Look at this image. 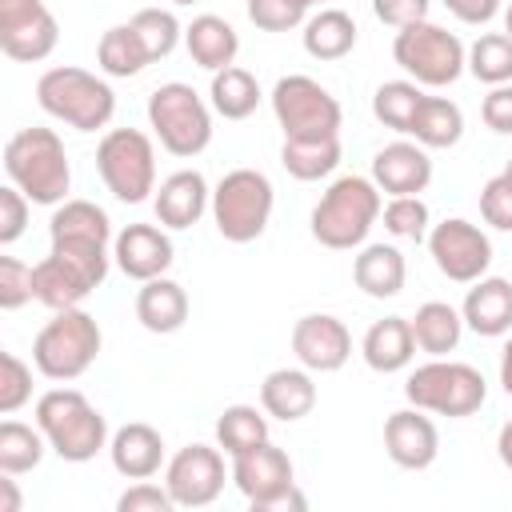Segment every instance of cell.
Instances as JSON below:
<instances>
[{
  "label": "cell",
  "mask_w": 512,
  "mask_h": 512,
  "mask_svg": "<svg viewBox=\"0 0 512 512\" xmlns=\"http://www.w3.org/2000/svg\"><path fill=\"white\" fill-rule=\"evenodd\" d=\"M4 172L32 204H64L72 188V168L64 140L52 128H20L4 144Z\"/></svg>",
  "instance_id": "obj_1"
},
{
  "label": "cell",
  "mask_w": 512,
  "mask_h": 512,
  "mask_svg": "<svg viewBox=\"0 0 512 512\" xmlns=\"http://www.w3.org/2000/svg\"><path fill=\"white\" fill-rule=\"evenodd\" d=\"M36 424L48 440V448L68 460V464H84L92 460L100 448H108V420L100 408L88 404L84 392L76 388H52L36 400Z\"/></svg>",
  "instance_id": "obj_2"
},
{
  "label": "cell",
  "mask_w": 512,
  "mask_h": 512,
  "mask_svg": "<svg viewBox=\"0 0 512 512\" xmlns=\"http://www.w3.org/2000/svg\"><path fill=\"white\" fill-rule=\"evenodd\" d=\"M380 208L384 204H380L376 180L340 176V180L328 184V192L312 208V236L332 252H348V248L368 240L372 224L380 220Z\"/></svg>",
  "instance_id": "obj_3"
},
{
  "label": "cell",
  "mask_w": 512,
  "mask_h": 512,
  "mask_svg": "<svg viewBox=\"0 0 512 512\" xmlns=\"http://www.w3.org/2000/svg\"><path fill=\"white\" fill-rule=\"evenodd\" d=\"M36 100L48 116L64 120L76 132H96L108 128L112 112H116V92L108 80H100L96 72H84L76 64H60L48 68L36 80Z\"/></svg>",
  "instance_id": "obj_4"
},
{
  "label": "cell",
  "mask_w": 512,
  "mask_h": 512,
  "mask_svg": "<svg viewBox=\"0 0 512 512\" xmlns=\"http://www.w3.org/2000/svg\"><path fill=\"white\" fill-rule=\"evenodd\" d=\"M100 324L84 308H60L32 340V364L48 380H76L100 356Z\"/></svg>",
  "instance_id": "obj_5"
},
{
  "label": "cell",
  "mask_w": 512,
  "mask_h": 512,
  "mask_svg": "<svg viewBox=\"0 0 512 512\" xmlns=\"http://www.w3.org/2000/svg\"><path fill=\"white\" fill-rule=\"evenodd\" d=\"M404 396H408L412 408H424V412L460 420V416L480 412V404L488 400V384H484L480 368L460 364V360L432 356L428 364H420L404 380Z\"/></svg>",
  "instance_id": "obj_6"
},
{
  "label": "cell",
  "mask_w": 512,
  "mask_h": 512,
  "mask_svg": "<svg viewBox=\"0 0 512 512\" xmlns=\"http://www.w3.org/2000/svg\"><path fill=\"white\" fill-rule=\"evenodd\" d=\"M392 60L424 88H444L456 84L460 72L468 68V48L460 44V36H452L448 28L432 24V20H416L396 28L392 40Z\"/></svg>",
  "instance_id": "obj_7"
},
{
  "label": "cell",
  "mask_w": 512,
  "mask_h": 512,
  "mask_svg": "<svg viewBox=\"0 0 512 512\" xmlns=\"http://www.w3.org/2000/svg\"><path fill=\"white\" fill-rule=\"evenodd\" d=\"M272 180L256 168H236L212 188V220L228 244H252L272 220Z\"/></svg>",
  "instance_id": "obj_8"
},
{
  "label": "cell",
  "mask_w": 512,
  "mask_h": 512,
  "mask_svg": "<svg viewBox=\"0 0 512 512\" xmlns=\"http://www.w3.org/2000/svg\"><path fill=\"white\" fill-rule=\"evenodd\" d=\"M148 124L160 140V148H168L172 156H200L212 144V112L208 104L196 96L192 84H160L148 96Z\"/></svg>",
  "instance_id": "obj_9"
},
{
  "label": "cell",
  "mask_w": 512,
  "mask_h": 512,
  "mask_svg": "<svg viewBox=\"0 0 512 512\" xmlns=\"http://www.w3.org/2000/svg\"><path fill=\"white\" fill-rule=\"evenodd\" d=\"M96 168L104 188L120 204H144L156 192V148L140 128H112L96 144Z\"/></svg>",
  "instance_id": "obj_10"
},
{
  "label": "cell",
  "mask_w": 512,
  "mask_h": 512,
  "mask_svg": "<svg viewBox=\"0 0 512 512\" xmlns=\"http://www.w3.org/2000/svg\"><path fill=\"white\" fill-rule=\"evenodd\" d=\"M272 112L284 128V140H332L340 136V104L312 76H280L272 88Z\"/></svg>",
  "instance_id": "obj_11"
},
{
  "label": "cell",
  "mask_w": 512,
  "mask_h": 512,
  "mask_svg": "<svg viewBox=\"0 0 512 512\" xmlns=\"http://www.w3.org/2000/svg\"><path fill=\"white\" fill-rule=\"evenodd\" d=\"M232 484L256 512H284V508H304V496L296 492L292 480V460L284 448L272 440L232 456Z\"/></svg>",
  "instance_id": "obj_12"
},
{
  "label": "cell",
  "mask_w": 512,
  "mask_h": 512,
  "mask_svg": "<svg viewBox=\"0 0 512 512\" xmlns=\"http://www.w3.org/2000/svg\"><path fill=\"white\" fill-rule=\"evenodd\" d=\"M60 24L44 0H0V52L20 64L52 56Z\"/></svg>",
  "instance_id": "obj_13"
},
{
  "label": "cell",
  "mask_w": 512,
  "mask_h": 512,
  "mask_svg": "<svg viewBox=\"0 0 512 512\" xmlns=\"http://www.w3.org/2000/svg\"><path fill=\"white\" fill-rule=\"evenodd\" d=\"M428 252L436 260V268L456 284L480 280L492 264V240L472 220H460V216H452L428 232Z\"/></svg>",
  "instance_id": "obj_14"
},
{
  "label": "cell",
  "mask_w": 512,
  "mask_h": 512,
  "mask_svg": "<svg viewBox=\"0 0 512 512\" xmlns=\"http://www.w3.org/2000/svg\"><path fill=\"white\" fill-rule=\"evenodd\" d=\"M164 488L172 492L176 508H204L224 492V456L208 444L180 448L164 468Z\"/></svg>",
  "instance_id": "obj_15"
},
{
  "label": "cell",
  "mask_w": 512,
  "mask_h": 512,
  "mask_svg": "<svg viewBox=\"0 0 512 512\" xmlns=\"http://www.w3.org/2000/svg\"><path fill=\"white\" fill-rule=\"evenodd\" d=\"M292 352L308 372H340L352 356V332L328 312H308L292 328Z\"/></svg>",
  "instance_id": "obj_16"
},
{
  "label": "cell",
  "mask_w": 512,
  "mask_h": 512,
  "mask_svg": "<svg viewBox=\"0 0 512 512\" xmlns=\"http://www.w3.org/2000/svg\"><path fill=\"white\" fill-rule=\"evenodd\" d=\"M372 180L388 196H420L432 180V160L424 144L392 140L372 156Z\"/></svg>",
  "instance_id": "obj_17"
},
{
  "label": "cell",
  "mask_w": 512,
  "mask_h": 512,
  "mask_svg": "<svg viewBox=\"0 0 512 512\" xmlns=\"http://www.w3.org/2000/svg\"><path fill=\"white\" fill-rule=\"evenodd\" d=\"M384 448L392 456V464L420 472L436 460L440 452V432L436 424L424 416V408H400L384 420Z\"/></svg>",
  "instance_id": "obj_18"
},
{
  "label": "cell",
  "mask_w": 512,
  "mask_h": 512,
  "mask_svg": "<svg viewBox=\"0 0 512 512\" xmlns=\"http://www.w3.org/2000/svg\"><path fill=\"white\" fill-rule=\"evenodd\" d=\"M112 256H116V268L128 280L144 284V280H156L172 268V240L156 224H128L112 240Z\"/></svg>",
  "instance_id": "obj_19"
},
{
  "label": "cell",
  "mask_w": 512,
  "mask_h": 512,
  "mask_svg": "<svg viewBox=\"0 0 512 512\" xmlns=\"http://www.w3.org/2000/svg\"><path fill=\"white\" fill-rule=\"evenodd\" d=\"M208 196H212V192H208L204 176H200L196 168H180V172H172V176L156 188L152 208H156V220H160L164 228H192V224L204 216Z\"/></svg>",
  "instance_id": "obj_20"
},
{
  "label": "cell",
  "mask_w": 512,
  "mask_h": 512,
  "mask_svg": "<svg viewBox=\"0 0 512 512\" xmlns=\"http://www.w3.org/2000/svg\"><path fill=\"white\" fill-rule=\"evenodd\" d=\"M460 316H464V324L476 336H504V332H512V284L504 276L472 280Z\"/></svg>",
  "instance_id": "obj_21"
},
{
  "label": "cell",
  "mask_w": 512,
  "mask_h": 512,
  "mask_svg": "<svg viewBox=\"0 0 512 512\" xmlns=\"http://www.w3.org/2000/svg\"><path fill=\"white\" fill-rule=\"evenodd\" d=\"M108 456H112V468L124 480H148L164 464V440L152 424H124L108 440Z\"/></svg>",
  "instance_id": "obj_22"
},
{
  "label": "cell",
  "mask_w": 512,
  "mask_h": 512,
  "mask_svg": "<svg viewBox=\"0 0 512 512\" xmlns=\"http://www.w3.org/2000/svg\"><path fill=\"white\" fill-rule=\"evenodd\" d=\"M260 408L284 424L304 420L316 408V384L308 368H276L260 384Z\"/></svg>",
  "instance_id": "obj_23"
},
{
  "label": "cell",
  "mask_w": 512,
  "mask_h": 512,
  "mask_svg": "<svg viewBox=\"0 0 512 512\" xmlns=\"http://www.w3.org/2000/svg\"><path fill=\"white\" fill-rule=\"evenodd\" d=\"M360 352H364V364H368L372 372L392 376V372L408 368V364H412V356H416L412 324H408L404 316H384V320H376V324L364 332Z\"/></svg>",
  "instance_id": "obj_24"
},
{
  "label": "cell",
  "mask_w": 512,
  "mask_h": 512,
  "mask_svg": "<svg viewBox=\"0 0 512 512\" xmlns=\"http://www.w3.org/2000/svg\"><path fill=\"white\" fill-rule=\"evenodd\" d=\"M404 276H408L404 252L392 248V244H364L360 256L352 260V280H356V288H360L364 296H372V300L400 296Z\"/></svg>",
  "instance_id": "obj_25"
},
{
  "label": "cell",
  "mask_w": 512,
  "mask_h": 512,
  "mask_svg": "<svg viewBox=\"0 0 512 512\" xmlns=\"http://www.w3.org/2000/svg\"><path fill=\"white\" fill-rule=\"evenodd\" d=\"M184 48H188V56H192L200 68L220 72V68L236 64L240 36H236V28H232L224 16L204 12V16H196V20L184 28Z\"/></svg>",
  "instance_id": "obj_26"
},
{
  "label": "cell",
  "mask_w": 512,
  "mask_h": 512,
  "mask_svg": "<svg viewBox=\"0 0 512 512\" xmlns=\"http://www.w3.org/2000/svg\"><path fill=\"white\" fill-rule=\"evenodd\" d=\"M136 320L156 332V336H168L176 328H184L188 320V292L168 280V276H156V280H144V288L136 292Z\"/></svg>",
  "instance_id": "obj_27"
},
{
  "label": "cell",
  "mask_w": 512,
  "mask_h": 512,
  "mask_svg": "<svg viewBox=\"0 0 512 512\" xmlns=\"http://www.w3.org/2000/svg\"><path fill=\"white\" fill-rule=\"evenodd\" d=\"M356 48V20L344 8H320L304 20V52L312 60H344Z\"/></svg>",
  "instance_id": "obj_28"
},
{
  "label": "cell",
  "mask_w": 512,
  "mask_h": 512,
  "mask_svg": "<svg viewBox=\"0 0 512 512\" xmlns=\"http://www.w3.org/2000/svg\"><path fill=\"white\" fill-rule=\"evenodd\" d=\"M32 284H36V300L44 304V308H52V312H60V308H80V300L92 292V284L72 268V264H64L60 256H44L40 264H32Z\"/></svg>",
  "instance_id": "obj_29"
},
{
  "label": "cell",
  "mask_w": 512,
  "mask_h": 512,
  "mask_svg": "<svg viewBox=\"0 0 512 512\" xmlns=\"http://www.w3.org/2000/svg\"><path fill=\"white\" fill-rule=\"evenodd\" d=\"M408 324H412L416 348L428 352V356H448V352L460 344V336H464V316H460L452 304H444V300L420 304Z\"/></svg>",
  "instance_id": "obj_30"
},
{
  "label": "cell",
  "mask_w": 512,
  "mask_h": 512,
  "mask_svg": "<svg viewBox=\"0 0 512 512\" xmlns=\"http://www.w3.org/2000/svg\"><path fill=\"white\" fill-rule=\"evenodd\" d=\"M48 236L52 240H80V244H108L112 224H108V212L100 204L64 200V204H56V212L48 220Z\"/></svg>",
  "instance_id": "obj_31"
},
{
  "label": "cell",
  "mask_w": 512,
  "mask_h": 512,
  "mask_svg": "<svg viewBox=\"0 0 512 512\" xmlns=\"http://www.w3.org/2000/svg\"><path fill=\"white\" fill-rule=\"evenodd\" d=\"M208 100H212V112H220L224 120H248L260 104V84L248 68H220L212 72V88H208Z\"/></svg>",
  "instance_id": "obj_32"
},
{
  "label": "cell",
  "mask_w": 512,
  "mask_h": 512,
  "mask_svg": "<svg viewBox=\"0 0 512 512\" xmlns=\"http://www.w3.org/2000/svg\"><path fill=\"white\" fill-rule=\"evenodd\" d=\"M408 136H416V144L424 148H452L464 136V112L444 96H424Z\"/></svg>",
  "instance_id": "obj_33"
},
{
  "label": "cell",
  "mask_w": 512,
  "mask_h": 512,
  "mask_svg": "<svg viewBox=\"0 0 512 512\" xmlns=\"http://www.w3.org/2000/svg\"><path fill=\"white\" fill-rule=\"evenodd\" d=\"M96 64H100L108 76L128 80V76H136L140 68H148L152 56H148V48H144V40H140V32H136L132 24H116V28H108V32L100 36V44H96Z\"/></svg>",
  "instance_id": "obj_34"
},
{
  "label": "cell",
  "mask_w": 512,
  "mask_h": 512,
  "mask_svg": "<svg viewBox=\"0 0 512 512\" xmlns=\"http://www.w3.org/2000/svg\"><path fill=\"white\" fill-rule=\"evenodd\" d=\"M280 164L296 180H324L340 164V136H332V140H284Z\"/></svg>",
  "instance_id": "obj_35"
},
{
  "label": "cell",
  "mask_w": 512,
  "mask_h": 512,
  "mask_svg": "<svg viewBox=\"0 0 512 512\" xmlns=\"http://www.w3.org/2000/svg\"><path fill=\"white\" fill-rule=\"evenodd\" d=\"M268 440V416L256 412L252 404H228L216 420V444L228 452V456H240L256 444Z\"/></svg>",
  "instance_id": "obj_36"
},
{
  "label": "cell",
  "mask_w": 512,
  "mask_h": 512,
  "mask_svg": "<svg viewBox=\"0 0 512 512\" xmlns=\"http://www.w3.org/2000/svg\"><path fill=\"white\" fill-rule=\"evenodd\" d=\"M44 448H48V440H44L40 424L36 428L20 424V420L0 424V472H12V476L32 472L44 460Z\"/></svg>",
  "instance_id": "obj_37"
},
{
  "label": "cell",
  "mask_w": 512,
  "mask_h": 512,
  "mask_svg": "<svg viewBox=\"0 0 512 512\" xmlns=\"http://www.w3.org/2000/svg\"><path fill=\"white\" fill-rule=\"evenodd\" d=\"M424 104V92H420V84L416 80H388V84H380L376 88V96H372V112H376V120L384 124V128H392V132H412V120H416V108Z\"/></svg>",
  "instance_id": "obj_38"
},
{
  "label": "cell",
  "mask_w": 512,
  "mask_h": 512,
  "mask_svg": "<svg viewBox=\"0 0 512 512\" xmlns=\"http://www.w3.org/2000/svg\"><path fill=\"white\" fill-rule=\"evenodd\" d=\"M468 72L480 84H512V36L508 32H484L468 48Z\"/></svg>",
  "instance_id": "obj_39"
},
{
  "label": "cell",
  "mask_w": 512,
  "mask_h": 512,
  "mask_svg": "<svg viewBox=\"0 0 512 512\" xmlns=\"http://www.w3.org/2000/svg\"><path fill=\"white\" fill-rule=\"evenodd\" d=\"M128 24L140 32V40H144V48H148L152 60H164L180 44V36H184L176 12H168V8H140Z\"/></svg>",
  "instance_id": "obj_40"
},
{
  "label": "cell",
  "mask_w": 512,
  "mask_h": 512,
  "mask_svg": "<svg viewBox=\"0 0 512 512\" xmlns=\"http://www.w3.org/2000/svg\"><path fill=\"white\" fill-rule=\"evenodd\" d=\"M384 228L400 240H424L428 236V204L420 196H392L384 208Z\"/></svg>",
  "instance_id": "obj_41"
},
{
  "label": "cell",
  "mask_w": 512,
  "mask_h": 512,
  "mask_svg": "<svg viewBox=\"0 0 512 512\" xmlns=\"http://www.w3.org/2000/svg\"><path fill=\"white\" fill-rule=\"evenodd\" d=\"M32 400V368L16 352H0V412L12 416Z\"/></svg>",
  "instance_id": "obj_42"
},
{
  "label": "cell",
  "mask_w": 512,
  "mask_h": 512,
  "mask_svg": "<svg viewBox=\"0 0 512 512\" xmlns=\"http://www.w3.org/2000/svg\"><path fill=\"white\" fill-rule=\"evenodd\" d=\"M248 20L264 32H288L308 20L304 0H248Z\"/></svg>",
  "instance_id": "obj_43"
},
{
  "label": "cell",
  "mask_w": 512,
  "mask_h": 512,
  "mask_svg": "<svg viewBox=\"0 0 512 512\" xmlns=\"http://www.w3.org/2000/svg\"><path fill=\"white\" fill-rule=\"evenodd\" d=\"M32 296H36L32 268L20 264L16 256H0V308H4V312H16V308H24Z\"/></svg>",
  "instance_id": "obj_44"
},
{
  "label": "cell",
  "mask_w": 512,
  "mask_h": 512,
  "mask_svg": "<svg viewBox=\"0 0 512 512\" xmlns=\"http://www.w3.org/2000/svg\"><path fill=\"white\" fill-rule=\"evenodd\" d=\"M480 216H484V224L512 232V180L504 172L480 188Z\"/></svg>",
  "instance_id": "obj_45"
},
{
  "label": "cell",
  "mask_w": 512,
  "mask_h": 512,
  "mask_svg": "<svg viewBox=\"0 0 512 512\" xmlns=\"http://www.w3.org/2000/svg\"><path fill=\"white\" fill-rule=\"evenodd\" d=\"M28 204H32V200H28L16 184L0 188V244H12V240H20V236H24Z\"/></svg>",
  "instance_id": "obj_46"
},
{
  "label": "cell",
  "mask_w": 512,
  "mask_h": 512,
  "mask_svg": "<svg viewBox=\"0 0 512 512\" xmlns=\"http://www.w3.org/2000/svg\"><path fill=\"white\" fill-rule=\"evenodd\" d=\"M116 508H120V512H172L176 500H172L168 488L148 484V480H136V484L116 500Z\"/></svg>",
  "instance_id": "obj_47"
},
{
  "label": "cell",
  "mask_w": 512,
  "mask_h": 512,
  "mask_svg": "<svg viewBox=\"0 0 512 512\" xmlns=\"http://www.w3.org/2000/svg\"><path fill=\"white\" fill-rule=\"evenodd\" d=\"M480 116H484V124H488L492 132L512 136V84H496V88L484 96Z\"/></svg>",
  "instance_id": "obj_48"
},
{
  "label": "cell",
  "mask_w": 512,
  "mask_h": 512,
  "mask_svg": "<svg viewBox=\"0 0 512 512\" xmlns=\"http://www.w3.org/2000/svg\"><path fill=\"white\" fill-rule=\"evenodd\" d=\"M428 4L432 0H372L376 20H384L388 28H404L416 20H428Z\"/></svg>",
  "instance_id": "obj_49"
},
{
  "label": "cell",
  "mask_w": 512,
  "mask_h": 512,
  "mask_svg": "<svg viewBox=\"0 0 512 512\" xmlns=\"http://www.w3.org/2000/svg\"><path fill=\"white\" fill-rule=\"evenodd\" d=\"M456 20L464 24H488L500 12V0H440Z\"/></svg>",
  "instance_id": "obj_50"
},
{
  "label": "cell",
  "mask_w": 512,
  "mask_h": 512,
  "mask_svg": "<svg viewBox=\"0 0 512 512\" xmlns=\"http://www.w3.org/2000/svg\"><path fill=\"white\" fill-rule=\"evenodd\" d=\"M0 512H20V492L12 472H0Z\"/></svg>",
  "instance_id": "obj_51"
},
{
  "label": "cell",
  "mask_w": 512,
  "mask_h": 512,
  "mask_svg": "<svg viewBox=\"0 0 512 512\" xmlns=\"http://www.w3.org/2000/svg\"><path fill=\"white\" fill-rule=\"evenodd\" d=\"M496 456H500V464L512 472V420L500 428V436H496Z\"/></svg>",
  "instance_id": "obj_52"
},
{
  "label": "cell",
  "mask_w": 512,
  "mask_h": 512,
  "mask_svg": "<svg viewBox=\"0 0 512 512\" xmlns=\"http://www.w3.org/2000/svg\"><path fill=\"white\" fill-rule=\"evenodd\" d=\"M500 384H504V392L512 396V336H508V344H504V352H500Z\"/></svg>",
  "instance_id": "obj_53"
},
{
  "label": "cell",
  "mask_w": 512,
  "mask_h": 512,
  "mask_svg": "<svg viewBox=\"0 0 512 512\" xmlns=\"http://www.w3.org/2000/svg\"><path fill=\"white\" fill-rule=\"evenodd\" d=\"M504 32H508V36H512V8H508V12H504Z\"/></svg>",
  "instance_id": "obj_54"
},
{
  "label": "cell",
  "mask_w": 512,
  "mask_h": 512,
  "mask_svg": "<svg viewBox=\"0 0 512 512\" xmlns=\"http://www.w3.org/2000/svg\"><path fill=\"white\" fill-rule=\"evenodd\" d=\"M504 176H508V180H512V160H508V168H504Z\"/></svg>",
  "instance_id": "obj_55"
},
{
  "label": "cell",
  "mask_w": 512,
  "mask_h": 512,
  "mask_svg": "<svg viewBox=\"0 0 512 512\" xmlns=\"http://www.w3.org/2000/svg\"><path fill=\"white\" fill-rule=\"evenodd\" d=\"M304 4H308V8H312V4H324V0H304Z\"/></svg>",
  "instance_id": "obj_56"
},
{
  "label": "cell",
  "mask_w": 512,
  "mask_h": 512,
  "mask_svg": "<svg viewBox=\"0 0 512 512\" xmlns=\"http://www.w3.org/2000/svg\"><path fill=\"white\" fill-rule=\"evenodd\" d=\"M172 4H192V0H172Z\"/></svg>",
  "instance_id": "obj_57"
}]
</instances>
